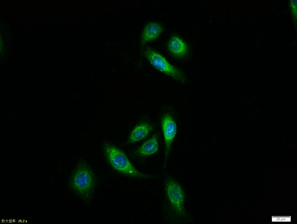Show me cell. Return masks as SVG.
I'll use <instances>...</instances> for the list:
<instances>
[{"mask_svg": "<svg viewBox=\"0 0 297 224\" xmlns=\"http://www.w3.org/2000/svg\"><path fill=\"white\" fill-rule=\"evenodd\" d=\"M103 152L106 162L117 172L131 178H147L146 174L136 169L124 153L115 146L110 144H105Z\"/></svg>", "mask_w": 297, "mask_h": 224, "instance_id": "2", "label": "cell"}, {"mask_svg": "<svg viewBox=\"0 0 297 224\" xmlns=\"http://www.w3.org/2000/svg\"><path fill=\"white\" fill-rule=\"evenodd\" d=\"M94 175L89 164L84 162L78 164L72 171L69 179V187L72 193L82 199L90 198L95 187Z\"/></svg>", "mask_w": 297, "mask_h": 224, "instance_id": "1", "label": "cell"}, {"mask_svg": "<svg viewBox=\"0 0 297 224\" xmlns=\"http://www.w3.org/2000/svg\"><path fill=\"white\" fill-rule=\"evenodd\" d=\"M151 127L147 123H143L136 126L131 131L128 138L129 142H138L146 137L151 130Z\"/></svg>", "mask_w": 297, "mask_h": 224, "instance_id": "8", "label": "cell"}, {"mask_svg": "<svg viewBox=\"0 0 297 224\" xmlns=\"http://www.w3.org/2000/svg\"><path fill=\"white\" fill-rule=\"evenodd\" d=\"M157 137L153 136L144 142L138 149V154L142 156H148L155 153L158 150Z\"/></svg>", "mask_w": 297, "mask_h": 224, "instance_id": "9", "label": "cell"}, {"mask_svg": "<svg viewBox=\"0 0 297 224\" xmlns=\"http://www.w3.org/2000/svg\"><path fill=\"white\" fill-rule=\"evenodd\" d=\"M162 25L157 22H151L145 26L142 34V40L144 42L153 41L159 37L163 31Z\"/></svg>", "mask_w": 297, "mask_h": 224, "instance_id": "7", "label": "cell"}, {"mask_svg": "<svg viewBox=\"0 0 297 224\" xmlns=\"http://www.w3.org/2000/svg\"><path fill=\"white\" fill-rule=\"evenodd\" d=\"M162 126L165 147V155L168 157L171 149L173 139L176 132L175 123L172 117L168 114L163 117Z\"/></svg>", "mask_w": 297, "mask_h": 224, "instance_id": "6", "label": "cell"}, {"mask_svg": "<svg viewBox=\"0 0 297 224\" xmlns=\"http://www.w3.org/2000/svg\"><path fill=\"white\" fill-rule=\"evenodd\" d=\"M167 47L169 54L177 59L185 58L188 53L187 42L179 35H175L171 37L168 42Z\"/></svg>", "mask_w": 297, "mask_h": 224, "instance_id": "5", "label": "cell"}, {"mask_svg": "<svg viewBox=\"0 0 297 224\" xmlns=\"http://www.w3.org/2000/svg\"><path fill=\"white\" fill-rule=\"evenodd\" d=\"M165 191L167 198L174 212L181 213L183 209L184 194L180 185L173 179L166 182Z\"/></svg>", "mask_w": 297, "mask_h": 224, "instance_id": "4", "label": "cell"}, {"mask_svg": "<svg viewBox=\"0 0 297 224\" xmlns=\"http://www.w3.org/2000/svg\"><path fill=\"white\" fill-rule=\"evenodd\" d=\"M144 55L148 62L157 69L175 80L182 81L184 76L182 72L171 64L160 54L148 48L145 50Z\"/></svg>", "mask_w": 297, "mask_h": 224, "instance_id": "3", "label": "cell"}]
</instances>
